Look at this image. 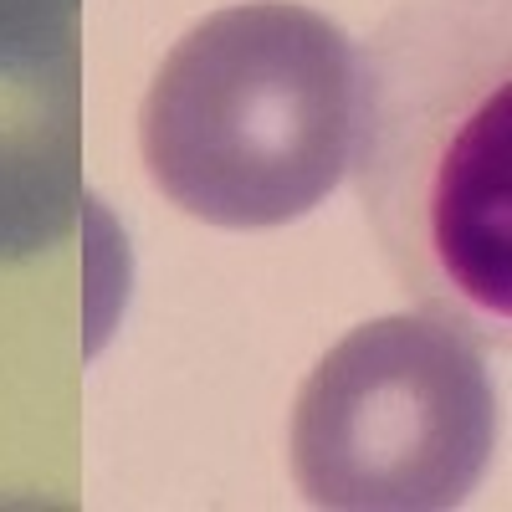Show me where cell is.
Here are the masks:
<instances>
[{
  "mask_svg": "<svg viewBox=\"0 0 512 512\" xmlns=\"http://www.w3.org/2000/svg\"><path fill=\"white\" fill-rule=\"evenodd\" d=\"M354 190L395 282L477 349L512 323V0H395L354 47Z\"/></svg>",
  "mask_w": 512,
  "mask_h": 512,
  "instance_id": "obj_1",
  "label": "cell"
},
{
  "mask_svg": "<svg viewBox=\"0 0 512 512\" xmlns=\"http://www.w3.org/2000/svg\"><path fill=\"white\" fill-rule=\"evenodd\" d=\"M349 144L354 41L292 0L195 21L139 108L154 190L231 231L308 216L344 180Z\"/></svg>",
  "mask_w": 512,
  "mask_h": 512,
  "instance_id": "obj_2",
  "label": "cell"
},
{
  "mask_svg": "<svg viewBox=\"0 0 512 512\" xmlns=\"http://www.w3.org/2000/svg\"><path fill=\"white\" fill-rule=\"evenodd\" d=\"M482 349L441 318H379L333 344L292 405V477L318 507H451L492 456Z\"/></svg>",
  "mask_w": 512,
  "mask_h": 512,
  "instance_id": "obj_3",
  "label": "cell"
}]
</instances>
